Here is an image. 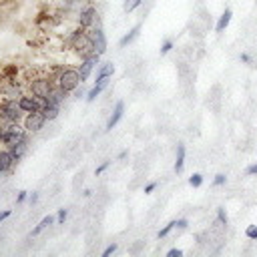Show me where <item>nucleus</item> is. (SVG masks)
I'll return each mask as SVG.
<instances>
[{"label":"nucleus","instance_id":"obj_27","mask_svg":"<svg viewBox=\"0 0 257 257\" xmlns=\"http://www.w3.org/2000/svg\"><path fill=\"white\" fill-rule=\"evenodd\" d=\"M171 48H173V40H165L163 46H161V54H167Z\"/></svg>","mask_w":257,"mask_h":257},{"label":"nucleus","instance_id":"obj_2","mask_svg":"<svg viewBox=\"0 0 257 257\" xmlns=\"http://www.w3.org/2000/svg\"><path fill=\"white\" fill-rule=\"evenodd\" d=\"M56 84H58L64 92H72V90L78 88V84H82V80H80L78 70H74V68H64V70H60V74H58V78H56Z\"/></svg>","mask_w":257,"mask_h":257},{"label":"nucleus","instance_id":"obj_36","mask_svg":"<svg viewBox=\"0 0 257 257\" xmlns=\"http://www.w3.org/2000/svg\"><path fill=\"white\" fill-rule=\"evenodd\" d=\"M187 225H189V223H187V219H179V221H177V229H185Z\"/></svg>","mask_w":257,"mask_h":257},{"label":"nucleus","instance_id":"obj_4","mask_svg":"<svg viewBox=\"0 0 257 257\" xmlns=\"http://www.w3.org/2000/svg\"><path fill=\"white\" fill-rule=\"evenodd\" d=\"M54 88V84H52V80H48V78H34L32 82H30V92L34 94V96H38V98H48V94H50V90Z\"/></svg>","mask_w":257,"mask_h":257},{"label":"nucleus","instance_id":"obj_8","mask_svg":"<svg viewBox=\"0 0 257 257\" xmlns=\"http://www.w3.org/2000/svg\"><path fill=\"white\" fill-rule=\"evenodd\" d=\"M98 58H100V54H90V56H86L82 62H80V66H78V74H80V80L84 82L90 74H92V70H94V66L98 64Z\"/></svg>","mask_w":257,"mask_h":257},{"label":"nucleus","instance_id":"obj_18","mask_svg":"<svg viewBox=\"0 0 257 257\" xmlns=\"http://www.w3.org/2000/svg\"><path fill=\"white\" fill-rule=\"evenodd\" d=\"M185 167V145H177V161H175V173H181Z\"/></svg>","mask_w":257,"mask_h":257},{"label":"nucleus","instance_id":"obj_7","mask_svg":"<svg viewBox=\"0 0 257 257\" xmlns=\"http://www.w3.org/2000/svg\"><path fill=\"white\" fill-rule=\"evenodd\" d=\"M88 36H90V40H92V50H94L96 54H104V52H106V36H104V32H102V28L98 26V28L90 30Z\"/></svg>","mask_w":257,"mask_h":257},{"label":"nucleus","instance_id":"obj_34","mask_svg":"<svg viewBox=\"0 0 257 257\" xmlns=\"http://www.w3.org/2000/svg\"><path fill=\"white\" fill-rule=\"evenodd\" d=\"M10 217V209H4V211H0V223L4 221V219H8Z\"/></svg>","mask_w":257,"mask_h":257},{"label":"nucleus","instance_id":"obj_6","mask_svg":"<svg viewBox=\"0 0 257 257\" xmlns=\"http://www.w3.org/2000/svg\"><path fill=\"white\" fill-rule=\"evenodd\" d=\"M18 102H20V106H22V110L24 112H34V110H42L44 106H46V100L44 98H38V96H20L18 98Z\"/></svg>","mask_w":257,"mask_h":257},{"label":"nucleus","instance_id":"obj_32","mask_svg":"<svg viewBox=\"0 0 257 257\" xmlns=\"http://www.w3.org/2000/svg\"><path fill=\"white\" fill-rule=\"evenodd\" d=\"M245 175H249V177H251V175H257V163H255V165H249V167L245 169Z\"/></svg>","mask_w":257,"mask_h":257},{"label":"nucleus","instance_id":"obj_12","mask_svg":"<svg viewBox=\"0 0 257 257\" xmlns=\"http://www.w3.org/2000/svg\"><path fill=\"white\" fill-rule=\"evenodd\" d=\"M14 163H16V159H14V155L10 153V149L0 151V175L8 173V171L12 169V165H14Z\"/></svg>","mask_w":257,"mask_h":257},{"label":"nucleus","instance_id":"obj_30","mask_svg":"<svg viewBox=\"0 0 257 257\" xmlns=\"http://www.w3.org/2000/svg\"><path fill=\"white\" fill-rule=\"evenodd\" d=\"M26 199H28V191H20L18 197H16V203H24Z\"/></svg>","mask_w":257,"mask_h":257},{"label":"nucleus","instance_id":"obj_25","mask_svg":"<svg viewBox=\"0 0 257 257\" xmlns=\"http://www.w3.org/2000/svg\"><path fill=\"white\" fill-rule=\"evenodd\" d=\"M225 181H227V177H225L223 173H219V175H215L213 185H215V187H221V185H225Z\"/></svg>","mask_w":257,"mask_h":257},{"label":"nucleus","instance_id":"obj_1","mask_svg":"<svg viewBox=\"0 0 257 257\" xmlns=\"http://www.w3.org/2000/svg\"><path fill=\"white\" fill-rule=\"evenodd\" d=\"M22 106L16 98H4L0 104V120L4 122H20L22 120Z\"/></svg>","mask_w":257,"mask_h":257},{"label":"nucleus","instance_id":"obj_22","mask_svg":"<svg viewBox=\"0 0 257 257\" xmlns=\"http://www.w3.org/2000/svg\"><path fill=\"white\" fill-rule=\"evenodd\" d=\"M245 237L251 239V241H257V225H249L245 229Z\"/></svg>","mask_w":257,"mask_h":257},{"label":"nucleus","instance_id":"obj_26","mask_svg":"<svg viewBox=\"0 0 257 257\" xmlns=\"http://www.w3.org/2000/svg\"><path fill=\"white\" fill-rule=\"evenodd\" d=\"M66 217H68V211H66V209H58V215H56V223H58V225H62Z\"/></svg>","mask_w":257,"mask_h":257},{"label":"nucleus","instance_id":"obj_5","mask_svg":"<svg viewBox=\"0 0 257 257\" xmlns=\"http://www.w3.org/2000/svg\"><path fill=\"white\" fill-rule=\"evenodd\" d=\"M46 122V116L42 114V110H34V112H26L24 116V128L28 133H38Z\"/></svg>","mask_w":257,"mask_h":257},{"label":"nucleus","instance_id":"obj_35","mask_svg":"<svg viewBox=\"0 0 257 257\" xmlns=\"http://www.w3.org/2000/svg\"><path fill=\"white\" fill-rule=\"evenodd\" d=\"M157 189V183H149L147 187H145V193H153Z\"/></svg>","mask_w":257,"mask_h":257},{"label":"nucleus","instance_id":"obj_3","mask_svg":"<svg viewBox=\"0 0 257 257\" xmlns=\"http://www.w3.org/2000/svg\"><path fill=\"white\" fill-rule=\"evenodd\" d=\"M26 128H20L18 126V122H8L6 124V131H4V135H2V143L8 147V149H12L14 145H18L20 141H26Z\"/></svg>","mask_w":257,"mask_h":257},{"label":"nucleus","instance_id":"obj_15","mask_svg":"<svg viewBox=\"0 0 257 257\" xmlns=\"http://www.w3.org/2000/svg\"><path fill=\"white\" fill-rule=\"evenodd\" d=\"M52 223H54V217H52V215H46V217H44V219H42V221H40V223H38V225H36V227L30 231V237H36V235H40V233H42L46 227H50Z\"/></svg>","mask_w":257,"mask_h":257},{"label":"nucleus","instance_id":"obj_16","mask_svg":"<svg viewBox=\"0 0 257 257\" xmlns=\"http://www.w3.org/2000/svg\"><path fill=\"white\" fill-rule=\"evenodd\" d=\"M112 72H114V64L112 62H102L98 66V70H96V80L104 78V76H112Z\"/></svg>","mask_w":257,"mask_h":257},{"label":"nucleus","instance_id":"obj_11","mask_svg":"<svg viewBox=\"0 0 257 257\" xmlns=\"http://www.w3.org/2000/svg\"><path fill=\"white\" fill-rule=\"evenodd\" d=\"M122 112H124V102L118 100V102L114 104V110L110 112V116H108V120H106V131H112V126L122 118Z\"/></svg>","mask_w":257,"mask_h":257},{"label":"nucleus","instance_id":"obj_23","mask_svg":"<svg viewBox=\"0 0 257 257\" xmlns=\"http://www.w3.org/2000/svg\"><path fill=\"white\" fill-rule=\"evenodd\" d=\"M143 0H124V4H122V8H124V12H133L139 4H141Z\"/></svg>","mask_w":257,"mask_h":257},{"label":"nucleus","instance_id":"obj_14","mask_svg":"<svg viewBox=\"0 0 257 257\" xmlns=\"http://www.w3.org/2000/svg\"><path fill=\"white\" fill-rule=\"evenodd\" d=\"M139 32H141V24H135V26H133V28H131V30H128V32H126V34H124L120 40H118V46H120V48L128 46V44H131V42H133V40L139 36Z\"/></svg>","mask_w":257,"mask_h":257},{"label":"nucleus","instance_id":"obj_20","mask_svg":"<svg viewBox=\"0 0 257 257\" xmlns=\"http://www.w3.org/2000/svg\"><path fill=\"white\" fill-rule=\"evenodd\" d=\"M175 227H177V221H169V223H167V225H165V227H163V229L159 231V239L167 237V235H169V233H171V231H173Z\"/></svg>","mask_w":257,"mask_h":257},{"label":"nucleus","instance_id":"obj_37","mask_svg":"<svg viewBox=\"0 0 257 257\" xmlns=\"http://www.w3.org/2000/svg\"><path fill=\"white\" fill-rule=\"evenodd\" d=\"M241 60H243V62H249L251 58H249V54H245V52H243V54H241Z\"/></svg>","mask_w":257,"mask_h":257},{"label":"nucleus","instance_id":"obj_10","mask_svg":"<svg viewBox=\"0 0 257 257\" xmlns=\"http://www.w3.org/2000/svg\"><path fill=\"white\" fill-rule=\"evenodd\" d=\"M108 80H110V76H104V78H98L96 82H94V86L88 90V94H86V100L88 102H92V100H96V96L108 86Z\"/></svg>","mask_w":257,"mask_h":257},{"label":"nucleus","instance_id":"obj_9","mask_svg":"<svg viewBox=\"0 0 257 257\" xmlns=\"http://www.w3.org/2000/svg\"><path fill=\"white\" fill-rule=\"evenodd\" d=\"M94 20H96V8L86 6V8L80 10V14H78V24H80V28H90V26L94 24Z\"/></svg>","mask_w":257,"mask_h":257},{"label":"nucleus","instance_id":"obj_13","mask_svg":"<svg viewBox=\"0 0 257 257\" xmlns=\"http://www.w3.org/2000/svg\"><path fill=\"white\" fill-rule=\"evenodd\" d=\"M231 16H233L231 8H225V12L219 16V20H217V26H215V32H217V34L225 32V28H227V26H229V22H231Z\"/></svg>","mask_w":257,"mask_h":257},{"label":"nucleus","instance_id":"obj_17","mask_svg":"<svg viewBox=\"0 0 257 257\" xmlns=\"http://www.w3.org/2000/svg\"><path fill=\"white\" fill-rule=\"evenodd\" d=\"M26 149H28V139H26V141H20L18 145H14V147L10 149V153L14 155V159H16V163H18V161L22 159V155L26 153Z\"/></svg>","mask_w":257,"mask_h":257},{"label":"nucleus","instance_id":"obj_31","mask_svg":"<svg viewBox=\"0 0 257 257\" xmlns=\"http://www.w3.org/2000/svg\"><path fill=\"white\" fill-rule=\"evenodd\" d=\"M181 255H183L181 249H169V251H167V257H181Z\"/></svg>","mask_w":257,"mask_h":257},{"label":"nucleus","instance_id":"obj_19","mask_svg":"<svg viewBox=\"0 0 257 257\" xmlns=\"http://www.w3.org/2000/svg\"><path fill=\"white\" fill-rule=\"evenodd\" d=\"M58 112H60V106L50 104V102H46V106L42 108V114L46 116V120H54V118L58 116Z\"/></svg>","mask_w":257,"mask_h":257},{"label":"nucleus","instance_id":"obj_28","mask_svg":"<svg viewBox=\"0 0 257 257\" xmlns=\"http://www.w3.org/2000/svg\"><path fill=\"white\" fill-rule=\"evenodd\" d=\"M116 251V243H112V245H108L104 251H102V257H108V255H112Z\"/></svg>","mask_w":257,"mask_h":257},{"label":"nucleus","instance_id":"obj_29","mask_svg":"<svg viewBox=\"0 0 257 257\" xmlns=\"http://www.w3.org/2000/svg\"><path fill=\"white\" fill-rule=\"evenodd\" d=\"M108 165H110V163H108V161H104V163H102V165H98V167H96V169H94V175H100V173H102V171H106V167H108Z\"/></svg>","mask_w":257,"mask_h":257},{"label":"nucleus","instance_id":"obj_24","mask_svg":"<svg viewBox=\"0 0 257 257\" xmlns=\"http://www.w3.org/2000/svg\"><path fill=\"white\" fill-rule=\"evenodd\" d=\"M217 221H219L221 225H227V213H225V209H223V207H219V209H217Z\"/></svg>","mask_w":257,"mask_h":257},{"label":"nucleus","instance_id":"obj_21","mask_svg":"<svg viewBox=\"0 0 257 257\" xmlns=\"http://www.w3.org/2000/svg\"><path fill=\"white\" fill-rule=\"evenodd\" d=\"M189 185H191V187H201V185H203V175H199V173L191 175V177H189Z\"/></svg>","mask_w":257,"mask_h":257},{"label":"nucleus","instance_id":"obj_33","mask_svg":"<svg viewBox=\"0 0 257 257\" xmlns=\"http://www.w3.org/2000/svg\"><path fill=\"white\" fill-rule=\"evenodd\" d=\"M36 201H38V193H30V195H28V203L34 205Z\"/></svg>","mask_w":257,"mask_h":257}]
</instances>
